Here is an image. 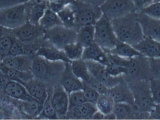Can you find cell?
I'll use <instances>...</instances> for the list:
<instances>
[{
	"instance_id": "17",
	"label": "cell",
	"mask_w": 160,
	"mask_h": 120,
	"mask_svg": "<svg viewBox=\"0 0 160 120\" xmlns=\"http://www.w3.org/2000/svg\"><path fill=\"white\" fill-rule=\"evenodd\" d=\"M35 55L41 56L50 61L71 62L63 50L59 49L53 46L44 39L43 45L37 51Z\"/></svg>"
},
{
	"instance_id": "7",
	"label": "cell",
	"mask_w": 160,
	"mask_h": 120,
	"mask_svg": "<svg viewBox=\"0 0 160 120\" xmlns=\"http://www.w3.org/2000/svg\"><path fill=\"white\" fill-rule=\"evenodd\" d=\"M77 36L75 29L58 25L46 30L43 38L53 46L63 50L67 45L77 42Z\"/></svg>"
},
{
	"instance_id": "39",
	"label": "cell",
	"mask_w": 160,
	"mask_h": 120,
	"mask_svg": "<svg viewBox=\"0 0 160 120\" xmlns=\"http://www.w3.org/2000/svg\"><path fill=\"white\" fill-rule=\"evenodd\" d=\"M48 7L55 13H58L65 7L71 4L74 0H47Z\"/></svg>"
},
{
	"instance_id": "33",
	"label": "cell",
	"mask_w": 160,
	"mask_h": 120,
	"mask_svg": "<svg viewBox=\"0 0 160 120\" xmlns=\"http://www.w3.org/2000/svg\"><path fill=\"white\" fill-rule=\"evenodd\" d=\"M115 103L109 94H100L96 105L98 110L106 115L112 112Z\"/></svg>"
},
{
	"instance_id": "41",
	"label": "cell",
	"mask_w": 160,
	"mask_h": 120,
	"mask_svg": "<svg viewBox=\"0 0 160 120\" xmlns=\"http://www.w3.org/2000/svg\"><path fill=\"white\" fill-rule=\"evenodd\" d=\"M141 12L150 17L160 19V2L152 3Z\"/></svg>"
},
{
	"instance_id": "11",
	"label": "cell",
	"mask_w": 160,
	"mask_h": 120,
	"mask_svg": "<svg viewBox=\"0 0 160 120\" xmlns=\"http://www.w3.org/2000/svg\"><path fill=\"white\" fill-rule=\"evenodd\" d=\"M85 61L90 75L102 82L109 89L115 86L123 79V76L114 77L110 75L106 70V66L102 64L93 61Z\"/></svg>"
},
{
	"instance_id": "38",
	"label": "cell",
	"mask_w": 160,
	"mask_h": 120,
	"mask_svg": "<svg viewBox=\"0 0 160 120\" xmlns=\"http://www.w3.org/2000/svg\"><path fill=\"white\" fill-rule=\"evenodd\" d=\"M106 68L108 74L114 77L123 76L126 73V68L125 67L112 63H110L106 65Z\"/></svg>"
},
{
	"instance_id": "1",
	"label": "cell",
	"mask_w": 160,
	"mask_h": 120,
	"mask_svg": "<svg viewBox=\"0 0 160 120\" xmlns=\"http://www.w3.org/2000/svg\"><path fill=\"white\" fill-rule=\"evenodd\" d=\"M111 22L118 41L134 46L144 38L136 11L112 20Z\"/></svg>"
},
{
	"instance_id": "37",
	"label": "cell",
	"mask_w": 160,
	"mask_h": 120,
	"mask_svg": "<svg viewBox=\"0 0 160 120\" xmlns=\"http://www.w3.org/2000/svg\"><path fill=\"white\" fill-rule=\"evenodd\" d=\"M82 90L84 94L87 102L96 105L100 95L98 92L85 83H83Z\"/></svg>"
},
{
	"instance_id": "14",
	"label": "cell",
	"mask_w": 160,
	"mask_h": 120,
	"mask_svg": "<svg viewBox=\"0 0 160 120\" xmlns=\"http://www.w3.org/2000/svg\"><path fill=\"white\" fill-rule=\"evenodd\" d=\"M108 94L115 103H125L133 105L134 100L131 90L128 82L123 77L117 85L109 89Z\"/></svg>"
},
{
	"instance_id": "23",
	"label": "cell",
	"mask_w": 160,
	"mask_h": 120,
	"mask_svg": "<svg viewBox=\"0 0 160 120\" xmlns=\"http://www.w3.org/2000/svg\"><path fill=\"white\" fill-rule=\"evenodd\" d=\"M22 85L32 97L44 103L48 95V87L45 83L33 78Z\"/></svg>"
},
{
	"instance_id": "51",
	"label": "cell",
	"mask_w": 160,
	"mask_h": 120,
	"mask_svg": "<svg viewBox=\"0 0 160 120\" xmlns=\"http://www.w3.org/2000/svg\"><path fill=\"white\" fill-rule=\"evenodd\" d=\"M153 1H154H154H155V0H153Z\"/></svg>"
},
{
	"instance_id": "26",
	"label": "cell",
	"mask_w": 160,
	"mask_h": 120,
	"mask_svg": "<svg viewBox=\"0 0 160 120\" xmlns=\"http://www.w3.org/2000/svg\"><path fill=\"white\" fill-rule=\"evenodd\" d=\"M126 59H131L141 55V54L132 46L125 43L118 41L114 48L106 52Z\"/></svg>"
},
{
	"instance_id": "22",
	"label": "cell",
	"mask_w": 160,
	"mask_h": 120,
	"mask_svg": "<svg viewBox=\"0 0 160 120\" xmlns=\"http://www.w3.org/2000/svg\"><path fill=\"white\" fill-rule=\"evenodd\" d=\"M82 59L97 62L105 66L110 63L107 53L95 42L84 48Z\"/></svg>"
},
{
	"instance_id": "10",
	"label": "cell",
	"mask_w": 160,
	"mask_h": 120,
	"mask_svg": "<svg viewBox=\"0 0 160 120\" xmlns=\"http://www.w3.org/2000/svg\"><path fill=\"white\" fill-rule=\"evenodd\" d=\"M11 30L17 39L26 44H32L43 39L45 32L40 25H35L28 21L22 26Z\"/></svg>"
},
{
	"instance_id": "40",
	"label": "cell",
	"mask_w": 160,
	"mask_h": 120,
	"mask_svg": "<svg viewBox=\"0 0 160 120\" xmlns=\"http://www.w3.org/2000/svg\"><path fill=\"white\" fill-rule=\"evenodd\" d=\"M151 93L154 103L160 104V80L152 79L150 80Z\"/></svg>"
},
{
	"instance_id": "18",
	"label": "cell",
	"mask_w": 160,
	"mask_h": 120,
	"mask_svg": "<svg viewBox=\"0 0 160 120\" xmlns=\"http://www.w3.org/2000/svg\"><path fill=\"white\" fill-rule=\"evenodd\" d=\"M3 91L7 96L19 101H27L34 99L21 83L8 80L3 84Z\"/></svg>"
},
{
	"instance_id": "30",
	"label": "cell",
	"mask_w": 160,
	"mask_h": 120,
	"mask_svg": "<svg viewBox=\"0 0 160 120\" xmlns=\"http://www.w3.org/2000/svg\"><path fill=\"white\" fill-rule=\"evenodd\" d=\"M71 70L75 76L82 82L89 79L90 74L85 61L82 59L72 61L70 63Z\"/></svg>"
},
{
	"instance_id": "21",
	"label": "cell",
	"mask_w": 160,
	"mask_h": 120,
	"mask_svg": "<svg viewBox=\"0 0 160 120\" xmlns=\"http://www.w3.org/2000/svg\"><path fill=\"white\" fill-rule=\"evenodd\" d=\"M132 46L141 55L149 59L160 57V42L151 38L144 37L141 42Z\"/></svg>"
},
{
	"instance_id": "45",
	"label": "cell",
	"mask_w": 160,
	"mask_h": 120,
	"mask_svg": "<svg viewBox=\"0 0 160 120\" xmlns=\"http://www.w3.org/2000/svg\"><path fill=\"white\" fill-rule=\"evenodd\" d=\"M149 120H160V104H156L150 113Z\"/></svg>"
},
{
	"instance_id": "32",
	"label": "cell",
	"mask_w": 160,
	"mask_h": 120,
	"mask_svg": "<svg viewBox=\"0 0 160 120\" xmlns=\"http://www.w3.org/2000/svg\"><path fill=\"white\" fill-rule=\"evenodd\" d=\"M63 26L75 29L76 25L75 14L70 4L65 7L57 13Z\"/></svg>"
},
{
	"instance_id": "44",
	"label": "cell",
	"mask_w": 160,
	"mask_h": 120,
	"mask_svg": "<svg viewBox=\"0 0 160 120\" xmlns=\"http://www.w3.org/2000/svg\"><path fill=\"white\" fill-rule=\"evenodd\" d=\"M136 12H141L145 8L153 3V0H132Z\"/></svg>"
},
{
	"instance_id": "36",
	"label": "cell",
	"mask_w": 160,
	"mask_h": 120,
	"mask_svg": "<svg viewBox=\"0 0 160 120\" xmlns=\"http://www.w3.org/2000/svg\"><path fill=\"white\" fill-rule=\"evenodd\" d=\"M83 82L96 90L100 94H108L109 88H107L102 82L99 81L91 75L87 81Z\"/></svg>"
},
{
	"instance_id": "6",
	"label": "cell",
	"mask_w": 160,
	"mask_h": 120,
	"mask_svg": "<svg viewBox=\"0 0 160 120\" xmlns=\"http://www.w3.org/2000/svg\"><path fill=\"white\" fill-rule=\"evenodd\" d=\"M95 43L105 52L114 48L118 41L111 20L102 15L95 25Z\"/></svg>"
},
{
	"instance_id": "19",
	"label": "cell",
	"mask_w": 160,
	"mask_h": 120,
	"mask_svg": "<svg viewBox=\"0 0 160 120\" xmlns=\"http://www.w3.org/2000/svg\"><path fill=\"white\" fill-rule=\"evenodd\" d=\"M33 55H9L1 61L8 68L23 72L31 71Z\"/></svg>"
},
{
	"instance_id": "12",
	"label": "cell",
	"mask_w": 160,
	"mask_h": 120,
	"mask_svg": "<svg viewBox=\"0 0 160 120\" xmlns=\"http://www.w3.org/2000/svg\"><path fill=\"white\" fill-rule=\"evenodd\" d=\"M52 101L59 119H66L69 110L68 94L59 84L53 87Z\"/></svg>"
},
{
	"instance_id": "5",
	"label": "cell",
	"mask_w": 160,
	"mask_h": 120,
	"mask_svg": "<svg viewBox=\"0 0 160 120\" xmlns=\"http://www.w3.org/2000/svg\"><path fill=\"white\" fill-rule=\"evenodd\" d=\"M76 17L75 29L78 31L80 28L87 25H94L102 16L100 7L74 0L70 4Z\"/></svg>"
},
{
	"instance_id": "13",
	"label": "cell",
	"mask_w": 160,
	"mask_h": 120,
	"mask_svg": "<svg viewBox=\"0 0 160 120\" xmlns=\"http://www.w3.org/2000/svg\"><path fill=\"white\" fill-rule=\"evenodd\" d=\"M138 14L144 37L160 42V19L150 17L142 12Z\"/></svg>"
},
{
	"instance_id": "47",
	"label": "cell",
	"mask_w": 160,
	"mask_h": 120,
	"mask_svg": "<svg viewBox=\"0 0 160 120\" xmlns=\"http://www.w3.org/2000/svg\"><path fill=\"white\" fill-rule=\"evenodd\" d=\"M104 114L99 110H97L92 117L91 120H104Z\"/></svg>"
},
{
	"instance_id": "43",
	"label": "cell",
	"mask_w": 160,
	"mask_h": 120,
	"mask_svg": "<svg viewBox=\"0 0 160 120\" xmlns=\"http://www.w3.org/2000/svg\"><path fill=\"white\" fill-rule=\"evenodd\" d=\"M31 0H0V9L25 4Z\"/></svg>"
},
{
	"instance_id": "48",
	"label": "cell",
	"mask_w": 160,
	"mask_h": 120,
	"mask_svg": "<svg viewBox=\"0 0 160 120\" xmlns=\"http://www.w3.org/2000/svg\"><path fill=\"white\" fill-rule=\"evenodd\" d=\"M104 120H116L115 115L112 112L104 115Z\"/></svg>"
},
{
	"instance_id": "50",
	"label": "cell",
	"mask_w": 160,
	"mask_h": 120,
	"mask_svg": "<svg viewBox=\"0 0 160 120\" xmlns=\"http://www.w3.org/2000/svg\"><path fill=\"white\" fill-rule=\"evenodd\" d=\"M160 2V0H155V1H154V2Z\"/></svg>"
},
{
	"instance_id": "24",
	"label": "cell",
	"mask_w": 160,
	"mask_h": 120,
	"mask_svg": "<svg viewBox=\"0 0 160 120\" xmlns=\"http://www.w3.org/2000/svg\"><path fill=\"white\" fill-rule=\"evenodd\" d=\"M0 73L8 80L17 81L22 84H24L33 78L31 71L23 72L8 68L1 62H0Z\"/></svg>"
},
{
	"instance_id": "49",
	"label": "cell",
	"mask_w": 160,
	"mask_h": 120,
	"mask_svg": "<svg viewBox=\"0 0 160 120\" xmlns=\"http://www.w3.org/2000/svg\"><path fill=\"white\" fill-rule=\"evenodd\" d=\"M2 26L0 25V34L2 32Z\"/></svg>"
},
{
	"instance_id": "20",
	"label": "cell",
	"mask_w": 160,
	"mask_h": 120,
	"mask_svg": "<svg viewBox=\"0 0 160 120\" xmlns=\"http://www.w3.org/2000/svg\"><path fill=\"white\" fill-rule=\"evenodd\" d=\"M97 110L96 105L86 102L69 109L66 119L91 120Z\"/></svg>"
},
{
	"instance_id": "2",
	"label": "cell",
	"mask_w": 160,
	"mask_h": 120,
	"mask_svg": "<svg viewBox=\"0 0 160 120\" xmlns=\"http://www.w3.org/2000/svg\"><path fill=\"white\" fill-rule=\"evenodd\" d=\"M66 63L50 61L34 55L31 72L33 78L45 83L48 87H54L59 81L65 68Z\"/></svg>"
},
{
	"instance_id": "34",
	"label": "cell",
	"mask_w": 160,
	"mask_h": 120,
	"mask_svg": "<svg viewBox=\"0 0 160 120\" xmlns=\"http://www.w3.org/2000/svg\"><path fill=\"white\" fill-rule=\"evenodd\" d=\"M63 50L70 61L82 59L84 48L76 42L68 44L64 47Z\"/></svg>"
},
{
	"instance_id": "35",
	"label": "cell",
	"mask_w": 160,
	"mask_h": 120,
	"mask_svg": "<svg viewBox=\"0 0 160 120\" xmlns=\"http://www.w3.org/2000/svg\"><path fill=\"white\" fill-rule=\"evenodd\" d=\"M68 99L69 109L87 102L82 90L71 92L68 94Z\"/></svg>"
},
{
	"instance_id": "42",
	"label": "cell",
	"mask_w": 160,
	"mask_h": 120,
	"mask_svg": "<svg viewBox=\"0 0 160 120\" xmlns=\"http://www.w3.org/2000/svg\"><path fill=\"white\" fill-rule=\"evenodd\" d=\"M149 60L152 79L160 80V57Z\"/></svg>"
},
{
	"instance_id": "15",
	"label": "cell",
	"mask_w": 160,
	"mask_h": 120,
	"mask_svg": "<svg viewBox=\"0 0 160 120\" xmlns=\"http://www.w3.org/2000/svg\"><path fill=\"white\" fill-rule=\"evenodd\" d=\"M25 5L28 21L39 25L40 19L48 7V2L47 0H31Z\"/></svg>"
},
{
	"instance_id": "31",
	"label": "cell",
	"mask_w": 160,
	"mask_h": 120,
	"mask_svg": "<svg viewBox=\"0 0 160 120\" xmlns=\"http://www.w3.org/2000/svg\"><path fill=\"white\" fill-rule=\"evenodd\" d=\"M21 103L23 112L31 118H38L43 109V103L36 99Z\"/></svg>"
},
{
	"instance_id": "4",
	"label": "cell",
	"mask_w": 160,
	"mask_h": 120,
	"mask_svg": "<svg viewBox=\"0 0 160 120\" xmlns=\"http://www.w3.org/2000/svg\"><path fill=\"white\" fill-rule=\"evenodd\" d=\"M124 67L126 73L123 77L128 83L152 79L150 60L145 56L141 55L127 59Z\"/></svg>"
},
{
	"instance_id": "8",
	"label": "cell",
	"mask_w": 160,
	"mask_h": 120,
	"mask_svg": "<svg viewBox=\"0 0 160 120\" xmlns=\"http://www.w3.org/2000/svg\"><path fill=\"white\" fill-rule=\"evenodd\" d=\"M28 21L25 4L0 9V25L14 30Z\"/></svg>"
},
{
	"instance_id": "3",
	"label": "cell",
	"mask_w": 160,
	"mask_h": 120,
	"mask_svg": "<svg viewBox=\"0 0 160 120\" xmlns=\"http://www.w3.org/2000/svg\"><path fill=\"white\" fill-rule=\"evenodd\" d=\"M128 83L133 95V106L141 113L150 114L156 104L151 93L150 80H140Z\"/></svg>"
},
{
	"instance_id": "16",
	"label": "cell",
	"mask_w": 160,
	"mask_h": 120,
	"mask_svg": "<svg viewBox=\"0 0 160 120\" xmlns=\"http://www.w3.org/2000/svg\"><path fill=\"white\" fill-rule=\"evenodd\" d=\"M59 84L68 93L82 90L83 82L76 76L71 70L70 63H66L65 68L59 81Z\"/></svg>"
},
{
	"instance_id": "46",
	"label": "cell",
	"mask_w": 160,
	"mask_h": 120,
	"mask_svg": "<svg viewBox=\"0 0 160 120\" xmlns=\"http://www.w3.org/2000/svg\"><path fill=\"white\" fill-rule=\"evenodd\" d=\"M83 2L93 5L96 6L100 7L102 5L106 0H77Z\"/></svg>"
},
{
	"instance_id": "27",
	"label": "cell",
	"mask_w": 160,
	"mask_h": 120,
	"mask_svg": "<svg viewBox=\"0 0 160 120\" xmlns=\"http://www.w3.org/2000/svg\"><path fill=\"white\" fill-rule=\"evenodd\" d=\"M77 42L87 47L95 42V26L87 25L81 27L77 31Z\"/></svg>"
},
{
	"instance_id": "25",
	"label": "cell",
	"mask_w": 160,
	"mask_h": 120,
	"mask_svg": "<svg viewBox=\"0 0 160 120\" xmlns=\"http://www.w3.org/2000/svg\"><path fill=\"white\" fill-rule=\"evenodd\" d=\"M16 38L12 30L2 27L0 34V62L9 56L11 47Z\"/></svg>"
},
{
	"instance_id": "28",
	"label": "cell",
	"mask_w": 160,
	"mask_h": 120,
	"mask_svg": "<svg viewBox=\"0 0 160 120\" xmlns=\"http://www.w3.org/2000/svg\"><path fill=\"white\" fill-rule=\"evenodd\" d=\"M53 87H48V95L47 99L43 103V109L38 118L48 120H58V116L53 107L52 101V94Z\"/></svg>"
},
{
	"instance_id": "29",
	"label": "cell",
	"mask_w": 160,
	"mask_h": 120,
	"mask_svg": "<svg viewBox=\"0 0 160 120\" xmlns=\"http://www.w3.org/2000/svg\"><path fill=\"white\" fill-rule=\"evenodd\" d=\"M39 25L46 31L62 24L57 13L48 7L39 21Z\"/></svg>"
},
{
	"instance_id": "9",
	"label": "cell",
	"mask_w": 160,
	"mask_h": 120,
	"mask_svg": "<svg viewBox=\"0 0 160 120\" xmlns=\"http://www.w3.org/2000/svg\"><path fill=\"white\" fill-rule=\"evenodd\" d=\"M100 7L102 15L111 21L136 11L132 0H106Z\"/></svg>"
}]
</instances>
